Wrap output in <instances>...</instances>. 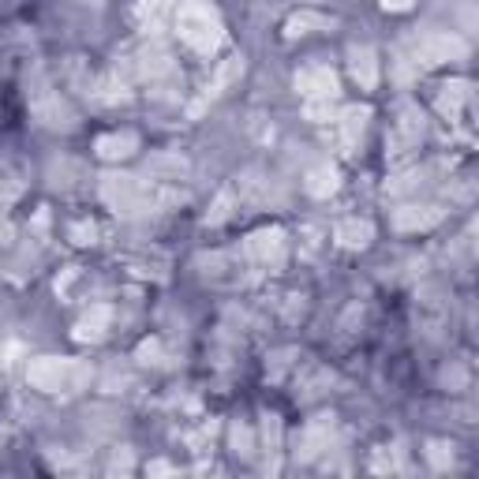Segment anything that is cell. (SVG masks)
<instances>
[{"label":"cell","instance_id":"obj_1","mask_svg":"<svg viewBox=\"0 0 479 479\" xmlns=\"http://www.w3.org/2000/svg\"><path fill=\"white\" fill-rule=\"evenodd\" d=\"M176 30H180V38L191 49H199V52H214L225 42L221 15L214 12V4H206V0H180V12H176Z\"/></svg>","mask_w":479,"mask_h":479},{"label":"cell","instance_id":"obj_2","mask_svg":"<svg viewBox=\"0 0 479 479\" xmlns=\"http://www.w3.org/2000/svg\"><path fill=\"white\" fill-rule=\"evenodd\" d=\"M27 379L42 394H79L91 382V367L79 360H60V356H38L30 360Z\"/></svg>","mask_w":479,"mask_h":479},{"label":"cell","instance_id":"obj_3","mask_svg":"<svg viewBox=\"0 0 479 479\" xmlns=\"http://www.w3.org/2000/svg\"><path fill=\"white\" fill-rule=\"evenodd\" d=\"M101 199L109 203L116 214L132 218V214H147L154 206V188H147L139 176L109 172V176H101Z\"/></svg>","mask_w":479,"mask_h":479},{"label":"cell","instance_id":"obj_4","mask_svg":"<svg viewBox=\"0 0 479 479\" xmlns=\"http://www.w3.org/2000/svg\"><path fill=\"white\" fill-rule=\"evenodd\" d=\"M468 45L457 38V34H423V38L416 42V60L419 64H450V60H465Z\"/></svg>","mask_w":479,"mask_h":479},{"label":"cell","instance_id":"obj_5","mask_svg":"<svg viewBox=\"0 0 479 479\" xmlns=\"http://www.w3.org/2000/svg\"><path fill=\"white\" fill-rule=\"evenodd\" d=\"M296 91L307 101H323V98H337V76L326 64H307L296 72Z\"/></svg>","mask_w":479,"mask_h":479},{"label":"cell","instance_id":"obj_6","mask_svg":"<svg viewBox=\"0 0 479 479\" xmlns=\"http://www.w3.org/2000/svg\"><path fill=\"white\" fill-rule=\"evenodd\" d=\"M30 109H34V116L45 124V128H64V132L76 128V113L68 109V101L60 94H52V91H34Z\"/></svg>","mask_w":479,"mask_h":479},{"label":"cell","instance_id":"obj_7","mask_svg":"<svg viewBox=\"0 0 479 479\" xmlns=\"http://www.w3.org/2000/svg\"><path fill=\"white\" fill-rule=\"evenodd\" d=\"M247 255L262 266H277L285 259V233L281 228H259V233L247 236Z\"/></svg>","mask_w":479,"mask_h":479},{"label":"cell","instance_id":"obj_8","mask_svg":"<svg viewBox=\"0 0 479 479\" xmlns=\"http://www.w3.org/2000/svg\"><path fill=\"white\" fill-rule=\"evenodd\" d=\"M330 438H333V416H323V419H315L311 427L304 431V438H299L296 460H311V457H318L323 450H330Z\"/></svg>","mask_w":479,"mask_h":479},{"label":"cell","instance_id":"obj_9","mask_svg":"<svg viewBox=\"0 0 479 479\" xmlns=\"http://www.w3.org/2000/svg\"><path fill=\"white\" fill-rule=\"evenodd\" d=\"M348 68H352V79H356L363 91L379 83V60H375V49L371 45H352L348 49Z\"/></svg>","mask_w":479,"mask_h":479},{"label":"cell","instance_id":"obj_10","mask_svg":"<svg viewBox=\"0 0 479 479\" xmlns=\"http://www.w3.org/2000/svg\"><path fill=\"white\" fill-rule=\"evenodd\" d=\"M442 221V210L438 206H404L394 214V225L401 233H423V228H435Z\"/></svg>","mask_w":479,"mask_h":479},{"label":"cell","instance_id":"obj_11","mask_svg":"<svg viewBox=\"0 0 479 479\" xmlns=\"http://www.w3.org/2000/svg\"><path fill=\"white\" fill-rule=\"evenodd\" d=\"M135 150H139L135 132H113L98 139V157H105V162H120V157H132Z\"/></svg>","mask_w":479,"mask_h":479},{"label":"cell","instance_id":"obj_12","mask_svg":"<svg viewBox=\"0 0 479 479\" xmlns=\"http://www.w3.org/2000/svg\"><path fill=\"white\" fill-rule=\"evenodd\" d=\"M109 323H113V311L105 304H98V307H91L76 323V337H79V341H101L105 330H109Z\"/></svg>","mask_w":479,"mask_h":479},{"label":"cell","instance_id":"obj_13","mask_svg":"<svg viewBox=\"0 0 479 479\" xmlns=\"http://www.w3.org/2000/svg\"><path fill=\"white\" fill-rule=\"evenodd\" d=\"M337 243L341 247H367L371 240H375V228H371V221H360V218H348L337 225Z\"/></svg>","mask_w":479,"mask_h":479},{"label":"cell","instance_id":"obj_14","mask_svg":"<svg viewBox=\"0 0 479 479\" xmlns=\"http://www.w3.org/2000/svg\"><path fill=\"white\" fill-rule=\"evenodd\" d=\"M367 120H371V109H345L341 113V135H345V147H356L363 132H367Z\"/></svg>","mask_w":479,"mask_h":479},{"label":"cell","instance_id":"obj_15","mask_svg":"<svg viewBox=\"0 0 479 479\" xmlns=\"http://www.w3.org/2000/svg\"><path fill=\"white\" fill-rule=\"evenodd\" d=\"M337 169H330V165H318V169H311L307 172V191L315 195V199H330V195L337 191Z\"/></svg>","mask_w":479,"mask_h":479},{"label":"cell","instance_id":"obj_16","mask_svg":"<svg viewBox=\"0 0 479 479\" xmlns=\"http://www.w3.org/2000/svg\"><path fill=\"white\" fill-rule=\"evenodd\" d=\"M465 98H468V83H446V86H442V94H438V109L453 116Z\"/></svg>","mask_w":479,"mask_h":479},{"label":"cell","instance_id":"obj_17","mask_svg":"<svg viewBox=\"0 0 479 479\" xmlns=\"http://www.w3.org/2000/svg\"><path fill=\"white\" fill-rule=\"evenodd\" d=\"M150 172H157V176H162V172H172V180H180V176L188 172V162H184V157H154V162H150Z\"/></svg>","mask_w":479,"mask_h":479},{"label":"cell","instance_id":"obj_18","mask_svg":"<svg viewBox=\"0 0 479 479\" xmlns=\"http://www.w3.org/2000/svg\"><path fill=\"white\" fill-rule=\"evenodd\" d=\"M233 450L240 457H251L255 453V438H251V427H247V423H233Z\"/></svg>","mask_w":479,"mask_h":479},{"label":"cell","instance_id":"obj_19","mask_svg":"<svg viewBox=\"0 0 479 479\" xmlns=\"http://www.w3.org/2000/svg\"><path fill=\"white\" fill-rule=\"evenodd\" d=\"M304 27H326V20H323V15H311V12L292 15V20H289V34H292V38H296V34H304Z\"/></svg>","mask_w":479,"mask_h":479},{"label":"cell","instance_id":"obj_20","mask_svg":"<svg viewBox=\"0 0 479 479\" xmlns=\"http://www.w3.org/2000/svg\"><path fill=\"white\" fill-rule=\"evenodd\" d=\"M427 457L435 460V468H450V460H453V446H442V442H431Z\"/></svg>","mask_w":479,"mask_h":479},{"label":"cell","instance_id":"obj_21","mask_svg":"<svg viewBox=\"0 0 479 479\" xmlns=\"http://www.w3.org/2000/svg\"><path fill=\"white\" fill-rule=\"evenodd\" d=\"M262 435H266V442H270V453H274L277 442H281V423H277V416H262Z\"/></svg>","mask_w":479,"mask_h":479},{"label":"cell","instance_id":"obj_22","mask_svg":"<svg viewBox=\"0 0 479 479\" xmlns=\"http://www.w3.org/2000/svg\"><path fill=\"white\" fill-rule=\"evenodd\" d=\"M94 236H98V228H94V221H83V225H72V240H76V243H94Z\"/></svg>","mask_w":479,"mask_h":479},{"label":"cell","instance_id":"obj_23","mask_svg":"<svg viewBox=\"0 0 479 479\" xmlns=\"http://www.w3.org/2000/svg\"><path fill=\"white\" fill-rule=\"evenodd\" d=\"M157 352H162V348H157V341H147L143 348H139V360H143V363H157Z\"/></svg>","mask_w":479,"mask_h":479},{"label":"cell","instance_id":"obj_24","mask_svg":"<svg viewBox=\"0 0 479 479\" xmlns=\"http://www.w3.org/2000/svg\"><path fill=\"white\" fill-rule=\"evenodd\" d=\"M12 236H15V228H12V221L0 214V243H12Z\"/></svg>","mask_w":479,"mask_h":479},{"label":"cell","instance_id":"obj_25","mask_svg":"<svg viewBox=\"0 0 479 479\" xmlns=\"http://www.w3.org/2000/svg\"><path fill=\"white\" fill-rule=\"evenodd\" d=\"M132 468V453L124 450V453H116V460H113V472H128Z\"/></svg>","mask_w":479,"mask_h":479},{"label":"cell","instance_id":"obj_26","mask_svg":"<svg viewBox=\"0 0 479 479\" xmlns=\"http://www.w3.org/2000/svg\"><path fill=\"white\" fill-rule=\"evenodd\" d=\"M382 8L386 12H408L412 8V0H382Z\"/></svg>","mask_w":479,"mask_h":479},{"label":"cell","instance_id":"obj_27","mask_svg":"<svg viewBox=\"0 0 479 479\" xmlns=\"http://www.w3.org/2000/svg\"><path fill=\"white\" fill-rule=\"evenodd\" d=\"M165 4H169V0H143V12H154V15H157Z\"/></svg>","mask_w":479,"mask_h":479}]
</instances>
